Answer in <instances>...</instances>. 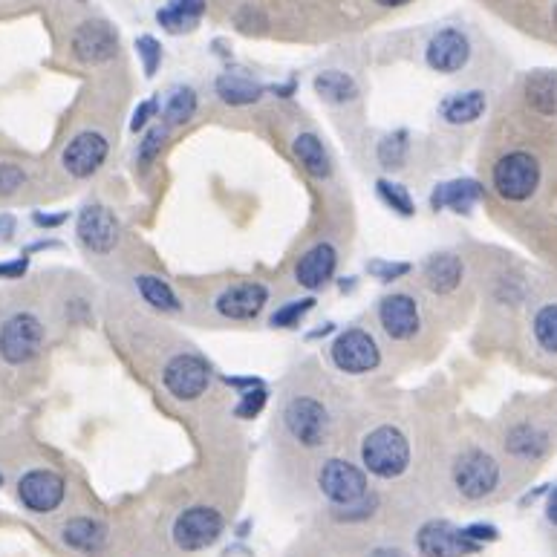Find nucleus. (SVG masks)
Returning a JSON list of instances; mask_svg holds the SVG:
<instances>
[{
    "label": "nucleus",
    "instance_id": "43",
    "mask_svg": "<svg viewBox=\"0 0 557 557\" xmlns=\"http://www.w3.org/2000/svg\"><path fill=\"white\" fill-rule=\"evenodd\" d=\"M26 269H29L26 257L15 260V263H0V278H21V275H26Z\"/></svg>",
    "mask_w": 557,
    "mask_h": 557
},
{
    "label": "nucleus",
    "instance_id": "50",
    "mask_svg": "<svg viewBox=\"0 0 557 557\" xmlns=\"http://www.w3.org/2000/svg\"><path fill=\"white\" fill-rule=\"evenodd\" d=\"M552 18H555V26H557V6H555V12H552Z\"/></svg>",
    "mask_w": 557,
    "mask_h": 557
},
{
    "label": "nucleus",
    "instance_id": "38",
    "mask_svg": "<svg viewBox=\"0 0 557 557\" xmlns=\"http://www.w3.org/2000/svg\"><path fill=\"white\" fill-rule=\"evenodd\" d=\"M410 263H402V260H370L367 263V272L373 275L376 280H381V283H393V280L405 278V275H410Z\"/></svg>",
    "mask_w": 557,
    "mask_h": 557
},
{
    "label": "nucleus",
    "instance_id": "6",
    "mask_svg": "<svg viewBox=\"0 0 557 557\" xmlns=\"http://www.w3.org/2000/svg\"><path fill=\"white\" fill-rule=\"evenodd\" d=\"M162 384L177 402H197L211 384V364L197 353L174 355L162 367Z\"/></svg>",
    "mask_w": 557,
    "mask_h": 557
},
{
    "label": "nucleus",
    "instance_id": "2",
    "mask_svg": "<svg viewBox=\"0 0 557 557\" xmlns=\"http://www.w3.org/2000/svg\"><path fill=\"white\" fill-rule=\"evenodd\" d=\"M491 185L508 203H526L540 188V162L529 151H511L491 168Z\"/></svg>",
    "mask_w": 557,
    "mask_h": 557
},
{
    "label": "nucleus",
    "instance_id": "5",
    "mask_svg": "<svg viewBox=\"0 0 557 557\" xmlns=\"http://www.w3.org/2000/svg\"><path fill=\"white\" fill-rule=\"evenodd\" d=\"M330 358L338 373H347V376H367V373L379 370L381 347L373 332L353 327V330H344L332 341Z\"/></svg>",
    "mask_w": 557,
    "mask_h": 557
},
{
    "label": "nucleus",
    "instance_id": "3",
    "mask_svg": "<svg viewBox=\"0 0 557 557\" xmlns=\"http://www.w3.org/2000/svg\"><path fill=\"white\" fill-rule=\"evenodd\" d=\"M500 465L497 459L482 451V448H468L454 459V468H451V480H454V488L459 491L462 500H485L497 491L500 485Z\"/></svg>",
    "mask_w": 557,
    "mask_h": 557
},
{
    "label": "nucleus",
    "instance_id": "33",
    "mask_svg": "<svg viewBox=\"0 0 557 557\" xmlns=\"http://www.w3.org/2000/svg\"><path fill=\"white\" fill-rule=\"evenodd\" d=\"M376 191H379L381 203L387 205L390 211H396L399 217H413V214H416V203H413V197L407 194L405 185L390 182V179H379V182H376Z\"/></svg>",
    "mask_w": 557,
    "mask_h": 557
},
{
    "label": "nucleus",
    "instance_id": "29",
    "mask_svg": "<svg viewBox=\"0 0 557 557\" xmlns=\"http://www.w3.org/2000/svg\"><path fill=\"white\" fill-rule=\"evenodd\" d=\"M549 436L534 425H514L506 436V451L517 459H540L546 454Z\"/></svg>",
    "mask_w": 557,
    "mask_h": 557
},
{
    "label": "nucleus",
    "instance_id": "10",
    "mask_svg": "<svg viewBox=\"0 0 557 557\" xmlns=\"http://www.w3.org/2000/svg\"><path fill=\"white\" fill-rule=\"evenodd\" d=\"M78 243L93 254H110L116 252L119 240H122V226L116 220V214L102 203H90L81 208L76 220Z\"/></svg>",
    "mask_w": 557,
    "mask_h": 557
},
{
    "label": "nucleus",
    "instance_id": "19",
    "mask_svg": "<svg viewBox=\"0 0 557 557\" xmlns=\"http://www.w3.org/2000/svg\"><path fill=\"white\" fill-rule=\"evenodd\" d=\"M482 185L477 179H451L436 185L431 194V208L433 211H456V214H468L474 205L482 200Z\"/></svg>",
    "mask_w": 557,
    "mask_h": 557
},
{
    "label": "nucleus",
    "instance_id": "8",
    "mask_svg": "<svg viewBox=\"0 0 557 557\" xmlns=\"http://www.w3.org/2000/svg\"><path fill=\"white\" fill-rule=\"evenodd\" d=\"M315 482H318L321 494L335 508L353 506L361 497H367V474H364V468H358V465L347 462V459H327L318 468Z\"/></svg>",
    "mask_w": 557,
    "mask_h": 557
},
{
    "label": "nucleus",
    "instance_id": "1",
    "mask_svg": "<svg viewBox=\"0 0 557 557\" xmlns=\"http://www.w3.org/2000/svg\"><path fill=\"white\" fill-rule=\"evenodd\" d=\"M361 465L364 474L379 480H399L410 468V442L405 433L393 425L373 428L361 442Z\"/></svg>",
    "mask_w": 557,
    "mask_h": 557
},
{
    "label": "nucleus",
    "instance_id": "47",
    "mask_svg": "<svg viewBox=\"0 0 557 557\" xmlns=\"http://www.w3.org/2000/svg\"><path fill=\"white\" fill-rule=\"evenodd\" d=\"M370 557H407L405 552H399V549H376Z\"/></svg>",
    "mask_w": 557,
    "mask_h": 557
},
{
    "label": "nucleus",
    "instance_id": "25",
    "mask_svg": "<svg viewBox=\"0 0 557 557\" xmlns=\"http://www.w3.org/2000/svg\"><path fill=\"white\" fill-rule=\"evenodd\" d=\"M205 0H171L168 6H162L156 12V21L165 26L171 35H182L197 29L203 21Z\"/></svg>",
    "mask_w": 557,
    "mask_h": 557
},
{
    "label": "nucleus",
    "instance_id": "36",
    "mask_svg": "<svg viewBox=\"0 0 557 557\" xmlns=\"http://www.w3.org/2000/svg\"><path fill=\"white\" fill-rule=\"evenodd\" d=\"M266 402H269L266 387H263V384H260V387H252V390L240 393V402L234 407V416H240V419H254V416L263 413Z\"/></svg>",
    "mask_w": 557,
    "mask_h": 557
},
{
    "label": "nucleus",
    "instance_id": "24",
    "mask_svg": "<svg viewBox=\"0 0 557 557\" xmlns=\"http://www.w3.org/2000/svg\"><path fill=\"white\" fill-rule=\"evenodd\" d=\"M315 96L321 102L332 104V107H344V104H353L358 99V84L350 73H341V70H324L318 73L315 81Z\"/></svg>",
    "mask_w": 557,
    "mask_h": 557
},
{
    "label": "nucleus",
    "instance_id": "34",
    "mask_svg": "<svg viewBox=\"0 0 557 557\" xmlns=\"http://www.w3.org/2000/svg\"><path fill=\"white\" fill-rule=\"evenodd\" d=\"M318 304L315 298H301V301H289V304H283L269 318V327L272 330H292V327H298L301 324V318H304L306 312H312V306Z\"/></svg>",
    "mask_w": 557,
    "mask_h": 557
},
{
    "label": "nucleus",
    "instance_id": "30",
    "mask_svg": "<svg viewBox=\"0 0 557 557\" xmlns=\"http://www.w3.org/2000/svg\"><path fill=\"white\" fill-rule=\"evenodd\" d=\"M194 113H197V93L191 87H177V90H171V96L165 102L162 119H165V127H179L191 122Z\"/></svg>",
    "mask_w": 557,
    "mask_h": 557
},
{
    "label": "nucleus",
    "instance_id": "17",
    "mask_svg": "<svg viewBox=\"0 0 557 557\" xmlns=\"http://www.w3.org/2000/svg\"><path fill=\"white\" fill-rule=\"evenodd\" d=\"M379 324L387 338L393 341H410L422 327V312L413 295L393 292L379 301Z\"/></svg>",
    "mask_w": 557,
    "mask_h": 557
},
{
    "label": "nucleus",
    "instance_id": "42",
    "mask_svg": "<svg viewBox=\"0 0 557 557\" xmlns=\"http://www.w3.org/2000/svg\"><path fill=\"white\" fill-rule=\"evenodd\" d=\"M159 110V104H156V99H151V102H142L139 107H136V113H133V122H130V130L133 133H139V130H145L148 127V122H151V116Z\"/></svg>",
    "mask_w": 557,
    "mask_h": 557
},
{
    "label": "nucleus",
    "instance_id": "4",
    "mask_svg": "<svg viewBox=\"0 0 557 557\" xmlns=\"http://www.w3.org/2000/svg\"><path fill=\"white\" fill-rule=\"evenodd\" d=\"M283 428L309 451L324 448L330 439V410L312 396H295L283 407Z\"/></svg>",
    "mask_w": 557,
    "mask_h": 557
},
{
    "label": "nucleus",
    "instance_id": "13",
    "mask_svg": "<svg viewBox=\"0 0 557 557\" xmlns=\"http://www.w3.org/2000/svg\"><path fill=\"white\" fill-rule=\"evenodd\" d=\"M416 549L422 557H471L482 546L471 543L465 534L448 520H431L416 534Z\"/></svg>",
    "mask_w": 557,
    "mask_h": 557
},
{
    "label": "nucleus",
    "instance_id": "44",
    "mask_svg": "<svg viewBox=\"0 0 557 557\" xmlns=\"http://www.w3.org/2000/svg\"><path fill=\"white\" fill-rule=\"evenodd\" d=\"M32 220H35V226L55 228V226H61V223L67 220V214H35Z\"/></svg>",
    "mask_w": 557,
    "mask_h": 557
},
{
    "label": "nucleus",
    "instance_id": "46",
    "mask_svg": "<svg viewBox=\"0 0 557 557\" xmlns=\"http://www.w3.org/2000/svg\"><path fill=\"white\" fill-rule=\"evenodd\" d=\"M546 517H549V523L557 526V485L552 488V494H549V503H546Z\"/></svg>",
    "mask_w": 557,
    "mask_h": 557
},
{
    "label": "nucleus",
    "instance_id": "40",
    "mask_svg": "<svg viewBox=\"0 0 557 557\" xmlns=\"http://www.w3.org/2000/svg\"><path fill=\"white\" fill-rule=\"evenodd\" d=\"M379 506V500L376 497H361L358 503H353V506H344V508H335V517L338 520H364V517H370L373 514V508Z\"/></svg>",
    "mask_w": 557,
    "mask_h": 557
},
{
    "label": "nucleus",
    "instance_id": "35",
    "mask_svg": "<svg viewBox=\"0 0 557 557\" xmlns=\"http://www.w3.org/2000/svg\"><path fill=\"white\" fill-rule=\"evenodd\" d=\"M165 139H168V127H165V125L151 127V130L145 133V139L139 142L136 162H139L142 168H151L153 162H156V156L162 153V145H165Z\"/></svg>",
    "mask_w": 557,
    "mask_h": 557
},
{
    "label": "nucleus",
    "instance_id": "21",
    "mask_svg": "<svg viewBox=\"0 0 557 557\" xmlns=\"http://www.w3.org/2000/svg\"><path fill=\"white\" fill-rule=\"evenodd\" d=\"M462 275H465V266L462 260L451 252L433 254L428 257L425 269H422V278H425V286L436 292V295H451L456 286L462 283Z\"/></svg>",
    "mask_w": 557,
    "mask_h": 557
},
{
    "label": "nucleus",
    "instance_id": "26",
    "mask_svg": "<svg viewBox=\"0 0 557 557\" xmlns=\"http://www.w3.org/2000/svg\"><path fill=\"white\" fill-rule=\"evenodd\" d=\"M133 286H136V292L142 295V301L151 306V309H156V312H165V315H177V312H182L177 292L171 289L168 280H162L159 275H136V278H133Z\"/></svg>",
    "mask_w": 557,
    "mask_h": 557
},
{
    "label": "nucleus",
    "instance_id": "31",
    "mask_svg": "<svg viewBox=\"0 0 557 557\" xmlns=\"http://www.w3.org/2000/svg\"><path fill=\"white\" fill-rule=\"evenodd\" d=\"M532 335L540 350L557 355V304L540 306L532 318Z\"/></svg>",
    "mask_w": 557,
    "mask_h": 557
},
{
    "label": "nucleus",
    "instance_id": "28",
    "mask_svg": "<svg viewBox=\"0 0 557 557\" xmlns=\"http://www.w3.org/2000/svg\"><path fill=\"white\" fill-rule=\"evenodd\" d=\"M220 102L231 104V107H246V104H254L263 99V87L254 84L252 78L240 76V73H223L214 84Z\"/></svg>",
    "mask_w": 557,
    "mask_h": 557
},
{
    "label": "nucleus",
    "instance_id": "15",
    "mask_svg": "<svg viewBox=\"0 0 557 557\" xmlns=\"http://www.w3.org/2000/svg\"><path fill=\"white\" fill-rule=\"evenodd\" d=\"M64 494H67V482L50 468H35V471H29L18 480V497L35 514L55 511L64 503Z\"/></svg>",
    "mask_w": 557,
    "mask_h": 557
},
{
    "label": "nucleus",
    "instance_id": "49",
    "mask_svg": "<svg viewBox=\"0 0 557 557\" xmlns=\"http://www.w3.org/2000/svg\"><path fill=\"white\" fill-rule=\"evenodd\" d=\"M373 3H379V6H405L410 0H373Z\"/></svg>",
    "mask_w": 557,
    "mask_h": 557
},
{
    "label": "nucleus",
    "instance_id": "18",
    "mask_svg": "<svg viewBox=\"0 0 557 557\" xmlns=\"http://www.w3.org/2000/svg\"><path fill=\"white\" fill-rule=\"evenodd\" d=\"M335 269H338V252L332 243H315L309 252L298 260L295 266V280L298 286L304 289H321L327 286L332 278H335Z\"/></svg>",
    "mask_w": 557,
    "mask_h": 557
},
{
    "label": "nucleus",
    "instance_id": "12",
    "mask_svg": "<svg viewBox=\"0 0 557 557\" xmlns=\"http://www.w3.org/2000/svg\"><path fill=\"white\" fill-rule=\"evenodd\" d=\"M425 61L433 73L442 76H454L468 61H471V41L462 29L445 26L439 32H433L428 47H425Z\"/></svg>",
    "mask_w": 557,
    "mask_h": 557
},
{
    "label": "nucleus",
    "instance_id": "41",
    "mask_svg": "<svg viewBox=\"0 0 557 557\" xmlns=\"http://www.w3.org/2000/svg\"><path fill=\"white\" fill-rule=\"evenodd\" d=\"M459 532L465 534L471 543H477V546H482V543H494V540L500 537L497 526H488V523H474V526H465V529H459Z\"/></svg>",
    "mask_w": 557,
    "mask_h": 557
},
{
    "label": "nucleus",
    "instance_id": "22",
    "mask_svg": "<svg viewBox=\"0 0 557 557\" xmlns=\"http://www.w3.org/2000/svg\"><path fill=\"white\" fill-rule=\"evenodd\" d=\"M61 540L76 552L96 555L107 543V529H104V523L93 520V517H73L61 526Z\"/></svg>",
    "mask_w": 557,
    "mask_h": 557
},
{
    "label": "nucleus",
    "instance_id": "32",
    "mask_svg": "<svg viewBox=\"0 0 557 557\" xmlns=\"http://www.w3.org/2000/svg\"><path fill=\"white\" fill-rule=\"evenodd\" d=\"M376 156H379L381 168H387V171H402L407 165V156H410V142H407L405 130L384 136L379 142Z\"/></svg>",
    "mask_w": 557,
    "mask_h": 557
},
{
    "label": "nucleus",
    "instance_id": "45",
    "mask_svg": "<svg viewBox=\"0 0 557 557\" xmlns=\"http://www.w3.org/2000/svg\"><path fill=\"white\" fill-rule=\"evenodd\" d=\"M226 384H231V387H246V390H252V387H260L263 381L252 379V376H246V379H234V376H226Z\"/></svg>",
    "mask_w": 557,
    "mask_h": 557
},
{
    "label": "nucleus",
    "instance_id": "37",
    "mask_svg": "<svg viewBox=\"0 0 557 557\" xmlns=\"http://www.w3.org/2000/svg\"><path fill=\"white\" fill-rule=\"evenodd\" d=\"M136 55L142 58V67H145V76H156L159 64H162V47L153 35H139L136 38Z\"/></svg>",
    "mask_w": 557,
    "mask_h": 557
},
{
    "label": "nucleus",
    "instance_id": "51",
    "mask_svg": "<svg viewBox=\"0 0 557 557\" xmlns=\"http://www.w3.org/2000/svg\"><path fill=\"white\" fill-rule=\"evenodd\" d=\"M0 482H3V477H0Z\"/></svg>",
    "mask_w": 557,
    "mask_h": 557
},
{
    "label": "nucleus",
    "instance_id": "20",
    "mask_svg": "<svg viewBox=\"0 0 557 557\" xmlns=\"http://www.w3.org/2000/svg\"><path fill=\"white\" fill-rule=\"evenodd\" d=\"M485 110H488V96L482 90H462V93H451L448 99H442L439 119L454 127L474 125Z\"/></svg>",
    "mask_w": 557,
    "mask_h": 557
},
{
    "label": "nucleus",
    "instance_id": "39",
    "mask_svg": "<svg viewBox=\"0 0 557 557\" xmlns=\"http://www.w3.org/2000/svg\"><path fill=\"white\" fill-rule=\"evenodd\" d=\"M26 174L12 165V162H0V197H12L18 188H24Z\"/></svg>",
    "mask_w": 557,
    "mask_h": 557
},
{
    "label": "nucleus",
    "instance_id": "14",
    "mask_svg": "<svg viewBox=\"0 0 557 557\" xmlns=\"http://www.w3.org/2000/svg\"><path fill=\"white\" fill-rule=\"evenodd\" d=\"M70 44H73V55L81 64L96 67V64H107V61L116 58L119 35L107 21H84V24L76 26Z\"/></svg>",
    "mask_w": 557,
    "mask_h": 557
},
{
    "label": "nucleus",
    "instance_id": "11",
    "mask_svg": "<svg viewBox=\"0 0 557 557\" xmlns=\"http://www.w3.org/2000/svg\"><path fill=\"white\" fill-rule=\"evenodd\" d=\"M107 153H110V142H107L104 133H99V130H81L64 145L61 168L73 179H90L104 168Z\"/></svg>",
    "mask_w": 557,
    "mask_h": 557
},
{
    "label": "nucleus",
    "instance_id": "16",
    "mask_svg": "<svg viewBox=\"0 0 557 557\" xmlns=\"http://www.w3.org/2000/svg\"><path fill=\"white\" fill-rule=\"evenodd\" d=\"M269 304V289L260 280H243L223 289L214 301L217 315L226 321H254Z\"/></svg>",
    "mask_w": 557,
    "mask_h": 557
},
{
    "label": "nucleus",
    "instance_id": "7",
    "mask_svg": "<svg viewBox=\"0 0 557 557\" xmlns=\"http://www.w3.org/2000/svg\"><path fill=\"white\" fill-rule=\"evenodd\" d=\"M223 529H226V520L217 508L191 506L179 511L171 534L182 552H203L220 540Z\"/></svg>",
    "mask_w": 557,
    "mask_h": 557
},
{
    "label": "nucleus",
    "instance_id": "23",
    "mask_svg": "<svg viewBox=\"0 0 557 557\" xmlns=\"http://www.w3.org/2000/svg\"><path fill=\"white\" fill-rule=\"evenodd\" d=\"M292 153H295V159L301 162V168H304L309 177H332V156L327 151V145L321 142V136H315V133H298L292 139Z\"/></svg>",
    "mask_w": 557,
    "mask_h": 557
},
{
    "label": "nucleus",
    "instance_id": "48",
    "mask_svg": "<svg viewBox=\"0 0 557 557\" xmlns=\"http://www.w3.org/2000/svg\"><path fill=\"white\" fill-rule=\"evenodd\" d=\"M12 226H15V223H12V217H3V220H0V231H3V237H9V234H12Z\"/></svg>",
    "mask_w": 557,
    "mask_h": 557
},
{
    "label": "nucleus",
    "instance_id": "27",
    "mask_svg": "<svg viewBox=\"0 0 557 557\" xmlns=\"http://www.w3.org/2000/svg\"><path fill=\"white\" fill-rule=\"evenodd\" d=\"M526 102L540 116H557V73L540 70L526 78Z\"/></svg>",
    "mask_w": 557,
    "mask_h": 557
},
{
    "label": "nucleus",
    "instance_id": "9",
    "mask_svg": "<svg viewBox=\"0 0 557 557\" xmlns=\"http://www.w3.org/2000/svg\"><path fill=\"white\" fill-rule=\"evenodd\" d=\"M44 347V324L32 312H18L0 327V358L12 367L29 364Z\"/></svg>",
    "mask_w": 557,
    "mask_h": 557
}]
</instances>
